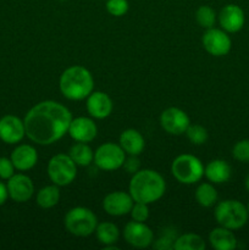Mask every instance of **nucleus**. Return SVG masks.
<instances>
[{
  "mask_svg": "<svg viewBox=\"0 0 249 250\" xmlns=\"http://www.w3.org/2000/svg\"><path fill=\"white\" fill-rule=\"evenodd\" d=\"M72 114L65 105L45 100L34 105L23 120L26 136L39 146H50L68 131Z\"/></svg>",
  "mask_w": 249,
  "mask_h": 250,
  "instance_id": "obj_1",
  "label": "nucleus"
},
{
  "mask_svg": "<svg viewBox=\"0 0 249 250\" xmlns=\"http://www.w3.org/2000/svg\"><path fill=\"white\" fill-rule=\"evenodd\" d=\"M166 183L163 176L154 170H139L129 181L128 192L134 202L151 204L164 197Z\"/></svg>",
  "mask_w": 249,
  "mask_h": 250,
  "instance_id": "obj_2",
  "label": "nucleus"
},
{
  "mask_svg": "<svg viewBox=\"0 0 249 250\" xmlns=\"http://www.w3.org/2000/svg\"><path fill=\"white\" fill-rule=\"evenodd\" d=\"M60 92L68 100L87 99L94 90V80L89 70L80 65L66 68L59 81Z\"/></svg>",
  "mask_w": 249,
  "mask_h": 250,
  "instance_id": "obj_3",
  "label": "nucleus"
},
{
  "mask_svg": "<svg viewBox=\"0 0 249 250\" xmlns=\"http://www.w3.org/2000/svg\"><path fill=\"white\" fill-rule=\"evenodd\" d=\"M214 216L220 226L232 231L242 229L249 220L246 205L234 199L220 202L215 208Z\"/></svg>",
  "mask_w": 249,
  "mask_h": 250,
  "instance_id": "obj_4",
  "label": "nucleus"
},
{
  "mask_svg": "<svg viewBox=\"0 0 249 250\" xmlns=\"http://www.w3.org/2000/svg\"><path fill=\"white\" fill-rule=\"evenodd\" d=\"M204 168V165L197 156L182 154L173 160L171 172L173 177L182 185H194L203 178Z\"/></svg>",
  "mask_w": 249,
  "mask_h": 250,
  "instance_id": "obj_5",
  "label": "nucleus"
},
{
  "mask_svg": "<svg viewBox=\"0 0 249 250\" xmlns=\"http://www.w3.org/2000/svg\"><path fill=\"white\" fill-rule=\"evenodd\" d=\"M98 219L94 212L84 207H76L65 215V227L71 234L88 237L95 232Z\"/></svg>",
  "mask_w": 249,
  "mask_h": 250,
  "instance_id": "obj_6",
  "label": "nucleus"
},
{
  "mask_svg": "<svg viewBox=\"0 0 249 250\" xmlns=\"http://www.w3.org/2000/svg\"><path fill=\"white\" fill-rule=\"evenodd\" d=\"M46 171L54 185L65 187L75 181L77 176V165L73 163L68 154H56L49 160Z\"/></svg>",
  "mask_w": 249,
  "mask_h": 250,
  "instance_id": "obj_7",
  "label": "nucleus"
},
{
  "mask_svg": "<svg viewBox=\"0 0 249 250\" xmlns=\"http://www.w3.org/2000/svg\"><path fill=\"white\" fill-rule=\"evenodd\" d=\"M126 153L120 144L109 142L104 143L95 150L94 163L100 170L115 171L124 166Z\"/></svg>",
  "mask_w": 249,
  "mask_h": 250,
  "instance_id": "obj_8",
  "label": "nucleus"
},
{
  "mask_svg": "<svg viewBox=\"0 0 249 250\" xmlns=\"http://www.w3.org/2000/svg\"><path fill=\"white\" fill-rule=\"evenodd\" d=\"M203 46L212 56H225L231 51L232 42L226 31L219 28H209L203 34Z\"/></svg>",
  "mask_w": 249,
  "mask_h": 250,
  "instance_id": "obj_9",
  "label": "nucleus"
},
{
  "mask_svg": "<svg viewBox=\"0 0 249 250\" xmlns=\"http://www.w3.org/2000/svg\"><path fill=\"white\" fill-rule=\"evenodd\" d=\"M124 238L133 248L144 249L151 246L154 242V233L150 227L144 222L132 221L127 222L124 229Z\"/></svg>",
  "mask_w": 249,
  "mask_h": 250,
  "instance_id": "obj_10",
  "label": "nucleus"
},
{
  "mask_svg": "<svg viewBox=\"0 0 249 250\" xmlns=\"http://www.w3.org/2000/svg\"><path fill=\"white\" fill-rule=\"evenodd\" d=\"M160 125L167 133L172 136H181L186 133L190 125V120L183 110L178 107H168L161 112Z\"/></svg>",
  "mask_w": 249,
  "mask_h": 250,
  "instance_id": "obj_11",
  "label": "nucleus"
},
{
  "mask_svg": "<svg viewBox=\"0 0 249 250\" xmlns=\"http://www.w3.org/2000/svg\"><path fill=\"white\" fill-rule=\"evenodd\" d=\"M133 203L134 200L129 193L116 190L105 195L103 200V208L110 216H124L129 214Z\"/></svg>",
  "mask_w": 249,
  "mask_h": 250,
  "instance_id": "obj_12",
  "label": "nucleus"
},
{
  "mask_svg": "<svg viewBox=\"0 0 249 250\" xmlns=\"http://www.w3.org/2000/svg\"><path fill=\"white\" fill-rule=\"evenodd\" d=\"M217 20L224 31L227 33H237L241 31L246 22V15L242 7L236 4L225 5L217 15Z\"/></svg>",
  "mask_w": 249,
  "mask_h": 250,
  "instance_id": "obj_13",
  "label": "nucleus"
},
{
  "mask_svg": "<svg viewBox=\"0 0 249 250\" xmlns=\"http://www.w3.org/2000/svg\"><path fill=\"white\" fill-rule=\"evenodd\" d=\"M7 192L9 197L16 203H26L33 197L34 185L28 176L17 173L7 180Z\"/></svg>",
  "mask_w": 249,
  "mask_h": 250,
  "instance_id": "obj_14",
  "label": "nucleus"
},
{
  "mask_svg": "<svg viewBox=\"0 0 249 250\" xmlns=\"http://www.w3.org/2000/svg\"><path fill=\"white\" fill-rule=\"evenodd\" d=\"M26 136L24 124L14 115H6L0 119V139L7 144H16Z\"/></svg>",
  "mask_w": 249,
  "mask_h": 250,
  "instance_id": "obj_15",
  "label": "nucleus"
},
{
  "mask_svg": "<svg viewBox=\"0 0 249 250\" xmlns=\"http://www.w3.org/2000/svg\"><path fill=\"white\" fill-rule=\"evenodd\" d=\"M67 133L70 134L73 141L89 143V142L94 141L97 137L98 127L95 122L89 117H76L71 121Z\"/></svg>",
  "mask_w": 249,
  "mask_h": 250,
  "instance_id": "obj_16",
  "label": "nucleus"
},
{
  "mask_svg": "<svg viewBox=\"0 0 249 250\" xmlns=\"http://www.w3.org/2000/svg\"><path fill=\"white\" fill-rule=\"evenodd\" d=\"M87 111L93 119L103 120L110 116L112 112V100L106 93L93 90L87 98Z\"/></svg>",
  "mask_w": 249,
  "mask_h": 250,
  "instance_id": "obj_17",
  "label": "nucleus"
},
{
  "mask_svg": "<svg viewBox=\"0 0 249 250\" xmlns=\"http://www.w3.org/2000/svg\"><path fill=\"white\" fill-rule=\"evenodd\" d=\"M10 159L16 170L28 171L36 166L38 161V154L36 149L29 144H21L14 149Z\"/></svg>",
  "mask_w": 249,
  "mask_h": 250,
  "instance_id": "obj_18",
  "label": "nucleus"
},
{
  "mask_svg": "<svg viewBox=\"0 0 249 250\" xmlns=\"http://www.w3.org/2000/svg\"><path fill=\"white\" fill-rule=\"evenodd\" d=\"M119 143L124 150V153L128 154V155L138 156L144 150V146H145L143 136L137 129L133 128H128L122 132L120 134Z\"/></svg>",
  "mask_w": 249,
  "mask_h": 250,
  "instance_id": "obj_19",
  "label": "nucleus"
},
{
  "mask_svg": "<svg viewBox=\"0 0 249 250\" xmlns=\"http://www.w3.org/2000/svg\"><path fill=\"white\" fill-rule=\"evenodd\" d=\"M209 243L216 250H233L237 247V238L232 229L220 226L209 233Z\"/></svg>",
  "mask_w": 249,
  "mask_h": 250,
  "instance_id": "obj_20",
  "label": "nucleus"
},
{
  "mask_svg": "<svg viewBox=\"0 0 249 250\" xmlns=\"http://www.w3.org/2000/svg\"><path fill=\"white\" fill-rule=\"evenodd\" d=\"M231 166L225 160H211L204 168V176L215 185H221L227 182L231 177Z\"/></svg>",
  "mask_w": 249,
  "mask_h": 250,
  "instance_id": "obj_21",
  "label": "nucleus"
},
{
  "mask_svg": "<svg viewBox=\"0 0 249 250\" xmlns=\"http://www.w3.org/2000/svg\"><path fill=\"white\" fill-rule=\"evenodd\" d=\"M68 155L77 166H88L94 161V153L87 143L77 142L71 146Z\"/></svg>",
  "mask_w": 249,
  "mask_h": 250,
  "instance_id": "obj_22",
  "label": "nucleus"
},
{
  "mask_svg": "<svg viewBox=\"0 0 249 250\" xmlns=\"http://www.w3.org/2000/svg\"><path fill=\"white\" fill-rule=\"evenodd\" d=\"M95 234L99 241L104 247L114 246L120 237V231L117 226L112 222H102L98 224L97 229H95Z\"/></svg>",
  "mask_w": 249,
  "mask_h": 250,
  "instance_id": "obj_23",
  "label": "nucleus"
},
{
  "mask_svg": "<svg viewBox=\"0 0 249 250\" xmlns=\"http://www.w3.org/2000/svg\"><path fill=\"white\" fill-rule=\"evenodd\" d=\"M59 200H60V189L56 185L46 186L37 193V204L42 209H51L58 205Z\"/></svg>",
  "mask_w": 249,
  "mask_h": 250,
  "instance_id": "obj_24",
  "label": "nucleus"
},
{
  "mask_svg": "<svg viewBox=\"0 0 249 250\" xmlns=\"http://www.w3.org/2000/svg\"><path fill=\"white\" fill-rule=\"evenodd\" d=\"M207 248L203 237L195 233H186L177 237L173 243L175 250H204Z\"/></svg>",
  "mask_w": 249,
  "mask_h": 250,
  "instance_id": "obj_25",
  "label": "nucleus"
},
{
  "mask_svg": "<svg viewBox=\"0 0 249 250\" xmlns=\"http://www.w3.org/2000/svg\"><path fill=\"white\" fill-rule=\"evenodd\" d=\"M195 200L203 208H211L217 202V192L211 183H200L195 189Z\"/></svg>",
  "mask_w": 249,
  "mask_h": 250,
  "instance_id": "obj_26",
  "label": "nucleus"
},
{
  "mask_svg": "<svg viewBox=\"0 0 249 250\" xmlns=\"http://www.w3.org/2000/svg\"><path fill=\"white\" fill-rule=\"evenodd\" d=\"M216 12L214 11V9L208 5H203V6L198 7L197 12H195V21L199 24L200 27L205 29L212 28L216 22Z\"/></svg>",
  "mask_w": 249,
  "mask_h": 250,
  "instance_id": "obj_27",
  "label": "nucleus"
},
{
  "mask_svg": "<svg viewBox=\"0 0 249 250\" xmlns=\"http://www.w3.org/2000/svg\"><path fill=\"white\" fill-rule=\"evenodd\" d=\"M185 134L187 136L188 141L194 146H202L209 138L207 128L200 125H189Z\"/></svg>",
  "mask_w": 249,
  "mask_h": 250,
  "instance_id": "obj_28",
  "label": "nucleus"
},
{
  "mask_svg": "<svg viewBox=\"0 0 249 250\" xmlns=\"http://www.w3.org/2000/svg\"><path fill=\"white\" fill-rule=\"evenodd\" d=\"M129 4L127 0H106V10L111 16L121 17L127 14Z\"/></svg>",
  "mask_w": 249,
  "mask_h": 250,
  "instance_id": "obj_29",
  "label": "nucleus"
},
{
  "mask_svg": "<svg viewBox=\"0 0 249 250\" xmlns=\"http://www.w3.org/2000/svg\"><path fill=\"white\" fill-rule=\"evenodd\" d=\"M232 155L241 163H249V139H242L234 144Z\"/></svg>",
  "mask_w": 249,
  "mask_h": 250,
  "instance_id": "obj_30",
  "label": "nucleus"
},
{
  "mask_svg": "<svg viewBox=\"0 0 249 250\" xmlns=\"http://www.w3.org/2000/svg\"><path fill=\"white\" fill-rule=\"evenodd\" d=\"M132 220L138 222H145L149 219V208L148 204L144 203L134 202L133 207H132L131 211H129Z\"/></svg>",
  "mask_w": 249,
  "mask_h": 250,
  "instance_id": "obj_31",
  "label": "nucleus"
},
{
  "mask_svg": "<svg viewBox=\"0 0 249 250\" xmlns=\"http://www.w3.org/2000/svg\"><path fill=\"white\" fill-rule=\"evenodd\" d=\"M176 238L175 233L172 232L165 231L164 234H161L158 239L155 241V243L153 242V247L155 249H160V250H167V249H173V243H175Z\"/></svg>",
  "mask_w": 249,
  "mask_h": 250,
  "instance_id": "obj_32",
  "label": "nucleus"
},
{
  "mask_svg": "<svg viewBox=\"0 0 249 250\" xmlns=\"http://www.w3.org/2000/svg\"><path fill=\"white\" fill-rule=\"evenodd\" d=\"M15 166L11 159L0 158V178L1 180H9L15 175Z\"/></svg>",
  "mask_w": 249,
  "mask_h": 250,
  "instance_id": "obj_33",
  "label": "nucleus"
},
{
  "mask_svg": "<svg viewBox=\"0 0 249 250\" xmlns=\"http://www.w3.org/2000/svg\"><path fill=\"white\" fill-rule=\"evenodd\" d=\"M124 167L128 171L129 173H136L139 171V160L137 155H129V158L124 160Z\"/></svg>",
  "mask_w": 249,
  "mask_h": 250,
  "instance_id": "obj_34",
  "label": "nucleus"
},
{
  "mask_svg": "<svg viewBox=\"0 0 249 250\" xmlns=\"http://www.w3.org/2000/svg\"><path fill=\"white\" fill-rule=\"evenodd\" d=\"M7 197H9V192H7V187L2 182H0V205L4 204L6 202Z\"/></svg>",
  "mask_w": 249,
  "mask_h": 250,
  "instance_id": "obj_35",
  "label": "nucleus"
},
{
  "mask_svg": "<svg viewBox=\"0 0 249 250\" xmlns=\"http://www.w3.org/2000/svg\"><path fill=\"white\" fill-rule=\"evenodd\" d=\"M246 188H247V190L249 192V175L247 176V178H246Z\"/></svg>",
  "mask_w": 249,
  "mask_h": 250,
  "instance_id": "obj_36",
  "label": "nucleus"
},
{
  "mask_svg": "<svg viewBox=\"0 0 249 250\" xmlns=\"http://www.w3.org/2000/svg\"><path fill=\"white\" fill-rule=\"evenodd\" d=\"M247 210H248V216H249V203H248V207H247Z\"/></svg>",
  "mask_w": 249,
  "mask_h": 250,
  "instance_id": "obj_37",
  "label": "nucleus"
},
{
  "mask_svg": "<svg viewBox=\"0 0 249 250\" xmlns=\"http://www.w3.org/2000/svg\"><path fill=\"white\" fill-rule=\"evenodd\" d=\"M59 1H66V0H59Z\"/></svg>",
  "mask_w": 249,
  "mask_h": 250,
  "instance_id": "obj_38",
  "label": "nucleus"
}]
</instances>
